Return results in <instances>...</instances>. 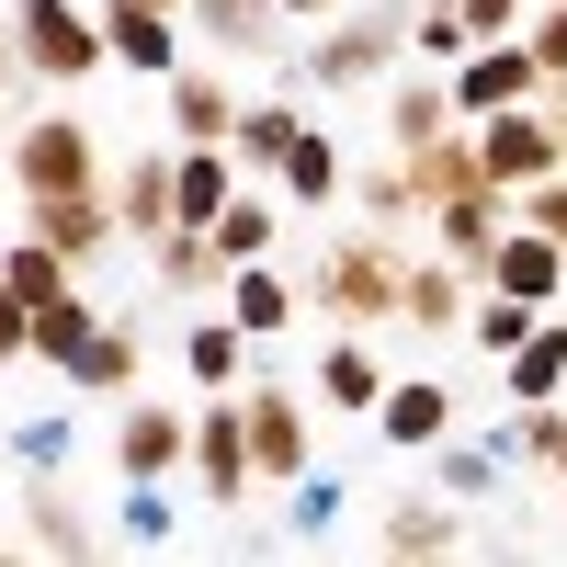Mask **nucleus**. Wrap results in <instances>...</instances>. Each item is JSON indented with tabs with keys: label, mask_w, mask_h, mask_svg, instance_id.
Segmentation results:
<instances>
[{
	"label": "nucleus",
	"mask_w": 567,
	"mask_h": 567,
	"mask_svg": "<svg viewBox=\"0 0 567 567\" xmlns=\"http://www.w3.org/2000/svg\"><path fill=\"white\" fill-rule=\"evenodd\" d=\"M23 545H34V556H103L114 534L91 523L80 499H58V477H34V499H23Z\"/></svg>",
	"instance_id": "nucleus-19"
},
{
	"label": "nucleus",
	"mask_w": 567,
	"mask_h": 567,
	"mask_svg": "<svg viewBox=\"0 0 567 567\" xmlns=\"http://www.w3.org/2000/svg\"><path fill=\"white\" fill-rule=\"evenodd\" d=\"M205 239L227 250V272H239V261H272V205H261V194H227V216L205 227Z\"/></svg>",
	"instance_id": "nucleus-36"
},
{
	"label": "nucleus",
	"mask_w": 567,
	"mask_h": 567,
	"mask_svg": "<svg viewBox=\"0 0 567 567\" xmlns=\"http://www.w3.org/2000/svg\"><path fill=\"white\" fill-rule=\"evenodd\" d=\"M148 261H159V284H171V296H216V284H227V250L205 239V227H159V239H148Z\"/></svg>",
	"instance_id": "nucleus-26"
},
{
	"label": "nucleus",
	"mask_w": 567,
	"mask_h": 567,
	"mask_svg": "<svg viewBox=\"0 0 567 567\" xmlns=\"http://www.w3.org/2000/svg\"><path fill=\"white\" fill-rule=\"evenodd\" d=\"M398 58H409V0H363V12L318 23V45H296V69L318 91H363V80H386Z\"/></svg>",
	"instance_id": "nucleus-2"
},
{
	"label": "nucleus",
	"mask_w": 567,
	"mask_h": 567,
	"mask_svg": "<svg viewBox=\"0 0 567 567\" xmlns=\"http://www.w3.org/2000/svg\"><path fill=\"white\" fill-rule=\"evenodd\" d=\"M465 45H477V23H465V0H420V12H409V58H432V69H454Z\"/></svg>",
	"instance_id": "nucleus-33"
},
{
	"label": "nucleus",
	"mask_w": 567,
	"mask_h": 567,
	"mask_svg": "<svg viewBox=\"0 0 567 567\" xmlns=\"http://www.w3.org/2000/svg\"><path fill=\"white\" fill-rule=\"evenodd\" d=\"M182 12H194V34L216 45V58H272L284 23H296L284 0H182Z\"/></svg>",
	"instance_id": "nucleus-14"
},
{
	"label": "nucleus",
	"mask_w": 567,
	"mask_h": 567,
	"mask_svg": "<svg viewBox=\"0 0 567 567\" xmlns=\"http://www.w3.org/2000/svg\"><path fill=\"white\" fill-rule=\"evenodd\" d=\"M454 432V398L432 386V374H409V386H386L374 398V443H398V454H432Z\"/></svg>",
	"instance_id": "nucleus-16"
},
{
	"label": "nucleus",
	"mask_w": 567,
	"mask_h": 567,
	"mask_svg": "<svg viewBox=\"0 0 567 567\" xmlns=\"http://www.w3.org/2000/svg\"><path fill=\"white\" fill-rule=\"evenodd\" d=\"M284 12H296V23H329V0H284Z\"/></svg>",
	"instance_id": "nucleus-47"
},
{
	"label": "nucleus",
	"mask_w": 567,
	"mask_h": 567,
	"mask_svg": "<svg viewBox=\"0 0 567 567\" xmlns=\"http://www.w3.org/2000/svg\"><path fill=\"white\" fill-rule=\"evenodd\" d=\"M499 386H511V409H523V398H567V318L556 307L534 318V341L499 363Z\"/></svg>",
	"instance_id": "nucleus-23"
},
{
	"label": "nucleus",
	"mask_w": 567,
	"mask_h": 567,
	"mask_svg": "<svg viewBox=\"0 0 567 567\" xmlns=\"http://www.w3.org/2000/svg\"><path fill=\"white\" fill-rule=\"evenodd\" d=\"M69 386H80V398H136V329H125V318H103V329L69 352Z\"/></svg>",
	"instance_id": "nucleus-22"
},
{
	"label": "nucleus",
	"mask_w": 567,
	"mask_h": 567,
	"mask_svg": "<svg viewBox=\"0 0 567 567\" xmlns=\"http://www.w3.org/2000/svg\"><path fill=\"white\" fill-rule=\"evenodd\" d=\"M159 12H182V0H159Z\"/></svg>",
	"instance_id": "nucleus-48"
},
{
	"label": "nucleus",
	"mask_w": 567,
	"mask_h": 567,
	"mask_svg": "<svg viewBox=\"0 0 567 567\" xmlns=\"http://www.w3.org/2000/svg\"><path fill=\"white\" fill-rule=\"evenodd\" d=\"M477 159H488V182H499V194H523V182L567 171V148H556L545 103H511V114H488V125H477Z\"/></svg>",
	"instance_id": "nucleus-7"
},
{
	"label": "nucleus",
	"mask_w": 567,
	"mask_h": 567,
	"mask_svg": "<svg viewBox=\"0 0 567 567\" xmlns=\"http://www.w3.org/2000/svg\"><path fill=\"white\" fill-rule=\"evenodd\" d=\"M12 23H23L34 80H91V69L114 58V45H103V12H80V0H12Z\"/></svg>",
	"instance_id": "nucleus-5"
},
{
	"label": "nucleus",
	"mask_w": 567,
	"mask_h": 567,
	"mask_svg": "<svg viewBox=\"0 0 567 567\" xmlns=\"http://www.w3.org/2000/svg\"><path fill=\"white\" fill-rule=\"evenodd\" d=\"M534 103H545V125H556V148H567V80H545Z\"/></svg>",
	"instance_id": "nucleus-46"
},
{
	"label": "nucleus",
	"mask_w": 567,
	"mask_h": 567,
	"mask_svg": "<svg viewBox=\"0 0 567 567\" xmlns=\"http://www.w3.org/2000/svg\"><path fill=\"white\" fill-rule=\"evenodd\" d=\"M318 398L352 409V420H374V398H386V363H374L363 341H329V352H318Z\"/></svg>",
	"instance_id": "nucleus-29"
},
{
	"label": "nucleus",
	"mask_w": 567,
	"mask_h": 567,
	"mask_svg": "<svg viewBox=\"0 0 567 567\" xmlns=\"http://www.w3.org/2000/svg\"><path fill=\"white\" fill-rule=\"evenodd\" d=\"M465 114H454V69L443 80H398V103H386V136L398 148H432V136H454Z\"/></svg>",
	"instance_id": "nucleus-25"
},
{
	"label": "nucleus",
	"mask_w": 567,
	"mask_h": 567,
	"mask_svg": "<svg viewBox=\"0 0 567 567\" xmlns=\"http://www.w3.org/2000/svg\"><path fill=\"white\" fill-rule=\"evenodd\" d=\"M0 159H12L23 205H34V194H103V148H91V125H80V114H45V125H23Z\"/></svg>",
	"instance_id": "nucleus-3"
},
{
	"label": "nucleus",
	"mask_w": 567,
	"mask_h": 567,
	"mask_svg": "<svg viewBox=\"0 0 567 567\" xmlns=\"http://www.w3.org/2000/svg\"><path fill=\"white\" fill-rule=\"evenodd\" d=\"M409 182H420V205L477 194V182H488V159H477V125H465V136H432V148H409Z\"/></svg>",
	"instance_id": "nucleus-27"
},
{
	"label": "nucleus",
	"mask_w": 567,
	"mask_h": 567,
	"mask_svg": "<svg viewBox=\"0 0 567 567\" xmlns=\"http://www.w3.org/2000/svg\"><path fill=\"white\" fill-rule=\"evenodd\" d=\"M103 194H114V216L136 227V239H159V227H182V182H171V159L159 148H136L114 182H103Z\"/></svg>",
	"instance_id": "nucleus-18"
},
{
	"label": "nucleus",
	"mask_w": 567,
	"mask_h": 567,
	"mask_svg": "<svg viewBox=\"0 0 567 567\" xmlns=\"http://www.w3.org/2000/svg\"><path fill=\"white\" fill-rule=\"evenodd\" d=\"M250 465H261V488H296L307 477V398H284V386H250Z\"/></svg>",
	"instance_id": "nucleus-10"
},
{
	"label": "nucleus",
	"mask_w": 567,
	"mask_h": 567,
	"mask_svg": "<svg viewBox=\"0 0 567 567\" xmlns=\"http://www.w3.org/2000/svg\"><path fill=\"white\" fill-rule=\"evenodd\" d=\"M23 352H34V296L0 284V363H23Z\"/></svg>",
	"instance_id": "nucleus-43"
},
{
	"label": "nucleus",
	"mask_w": 567,
	"mask_h": 567,
	"mask_svg": "<svg viewBox=\"0 0 567 567\" xmlns=\"http://www.w3.org/2000/svg\"><path fill=\"white\" fill-rule=\"evenodd\" d=\"M465 307H477V272H465V261H409V296H398V318L409 329H465Z\"/></svg>",
	"instance_id": "nucleus-20"
},
{
	"label": "nucleus",
	"mask_w": 567,
	"mask_h": 567,
	"mask_svg": "<svg viewBox=\"0 0 567 567\" xmlns=\"http://www.w3.org/2000/svg\"><path fill=\"white\" fill-rule=\"evenodd\" d=\"M272 182H284V194H296V205H329V194H341V148H329V136L307 125L296 148H284V171H272Z\"/></svg>",
	"instance_id": "nucleus-34"
},
{
	"label": "nucleus",
	"mask_w": 567,
	"mask_h": 567,
	"mask_svg": "<svg viewBox=\"0 0 567 567\" xmlns=\"http://www.w3.org/2000/svg\"><path fill=\"white\" fill-rule=\"evenodd\" d=\"M465 23H477V45H488V34H523L534 0H465Z\"/></svg>",
	"instance_id": "nucleus-44"
},
{
	"label": "nucleus",
	"mask_w": 567,
	"mask_h": 567,
	"mask_svg": "<svg viewBox=\"0 0 567 567\" xmlns=\"http://www.w3.org/2000/svg\"><path fill=\"white\" fill-rule=\"evenodd\" d=\"M374 545H386V556H465L477 534H465V499L443 488V499H398L386 523H374Z\"/></svg>",
	"instance_id": "nucleus-15"
},
{
	"label": "nucleus",
	"mask_w": 567,
	"mask_h": 567,
	"mask_svg": "<svg viewBox=\"0 0 567 567\" xmlns=\"http://www.w3.org/2000/svg\"><path fill=\"white\" fill-rule=\"evenodd\" d=\"M363 227H386V239L432 227V205H420V182H409V148H398L386 171H363Z\"/></svg>",
	"instance_id": "nucleus-31"
},
{
	"label": "nucleus",
	"mask_w": 567,
	"mask_h": 567,
	"mask_svg": "<svg viewBox=\"0 0 567 567\" xmlns=\"http://www.w3.org/2000/svg\"><path fill=\"white\" fill-rule=\"evenodd\" d=\"M511 216H534L545 239H567V171H545V182H523V194H511Z\"/></svg>",
	"instance_id": "nucleus-41"
},
{
	"label": "nucleus",
	"mask_w": 567,
	"mask_h": 567,
	"mask_svg": "<svg viewBox=\"0 0 567 567\" xmlns=\"http://www.w3.org/2000/svg\"><path fill=\"white\" fill-rule=\"evenodd\" d=\"M23 227H34V239H58L69 261H103V250L125 239L114 194H34V205H23Z\"/></svg>",
	"instance_id": "nucleus-12"
},
{
	"label": "nucleus",
	"mask_w": 567,
	"mask_h": 567,
	"mask_svg": "<svg viewBox=\"0 0 567 567\" xmlns=\"http://www.w3.org/2000/svg\"><path fill=\"white\" fill-rule=\"evenodd\" d=\"M307 136V114L284 103V91H261V103H239V136H227V148H239L250 171H284V148H296Z\"/></svg>",
	"instance_id": "nucleus-30"
},
{
	"label": "nucleus",
	"mask_w": 567,
	"mask_h": 567,
	"mask_svg": "<svg viewBox=\"0 0 567 567\" xmlns=\"http://www.w3.org/2000/svg\"><path fill=\"white\" fill-rule=\"evenodd\" d=\"M227 318H239L250 341H272V329H296V318H307V284H296V272H272V261H239V272H227Z\"/></svg>",
	"instance_id": "nucleus-17"
},
{
	"label": "nucleus",
	"mask_w": 567,
	"mask_h": 567,
	"mask_svg": "<svg viewBox=\"0 0 567 567\" xmlns=\"http://www.w3.org/2000/svg\"><path fill=\"white\" fill-rule=\"evenodd\" d=\"M523 45L545 58V80H567V0H534V23H523Z\"/></svg>",
	"instance_id": "nucleus-42"
},
{
	"label": "nucleus",
	"mask_w": 567,
	"mask_h": 567,
	"mask_svg": "<svg viewBox=\"0 0 567 567\" xmlns=\"http://www.w3.org/2000/svg\"><path fill=\"white\" fill-rule=\"evenodd\" d=\"M69 272H80V261H69L58 239H34V227H23V239H12V250H0V284H23V296H34V307H45V296H58V284H69Z\"/></svg>",
	"instance_id": "nucleus-37"
},
{
	"label": "nucleus",
	"mask_w": 567,
	"mask_h": 567,
	"mask_svg": "<svg viewBox=\"0 0 567 567\" xmlns=\"http://www.w3.org/2000/svg\"><path fill=\"white\" fill-rule=\"evenodd\" d=\"M12 80H34V58H23V23L0 12V91H12Z\"/></svg>",
	"instance_id": "nucleus-45"
},
{
	"label": "nucleus",
	"mask_w": 567,
	"mask_h": 567,
	"mask_svg": "<svg viewBox=\"0 0 567 567\" xmlns=\"http://www.w3.org/2000/svg\"><path fill=\"white\" fill-rule=\"evenodd\" d=\"M534 318H545L534 296H499V284H477V307H465V341H477L488 363H511V352L534 341Z\"/></svg>",
	"instance_id": "nucleus-28"
},
{
	"label": "nucleus",
	"mask_w": 567,
	"mask_h": 567,
	"mask_svg": "<svg viewBox=\"0 0 567 567\" xmlns=\"http://www.w3.org/2000/svg\"><path fill=\"white\" fill-rule=\"evenodd\" d=\"M171 136H239V91L216 69H171Z\"/></svg>",
	"instance_id": "nucleus-24"
},
{
	"label": "nucleus",
	"mask_w": 567,
	"mask_h": 567,
	"mask_svg": "<svg viewBox=\"0 0 567 567\" xmlns=\"http://www.w3.org/2000/svg\"><path fill=\"white\" fill-rule=\"evenodd\" d=\"M182 374H194L205 398H227V386L250 374V329L227 318V307H216V318H194V329H182Z\"/></svg>",
	"instance_id": "nucleus-21"
},
{
	"label": "nucleus",
	"mask_w": 567,
	"mask_h": 567,
	"mask_svg": "<svg viewBox=\"0 0 567 567\" xmlns=\"http://www.w3.org/2000/svg\"><path fill=\"white\" fill-rule=\"evenodd\" d=\"M0 148H12V136H0Z\"/></svg>",
	"instance_id": "nucleus-49"
},
{
	"label": "nucleus",
	"mask_w": 567,
	"mask_h": 567,
	"mask_svg": "<svg viewBox=\"0 0 567 567\" xmlns=\"http://www.w3.org/2000/svg\"><path fill=\"white\" fill-rule=\"evenodd\" d=\"M499 227H511V194H499V182H477V194H443V205H432V250H443V261H465V272L488 284Z\"/></svg>",
	"instance_id": "nucleus-8"
},
{
	"label": "nucleus",
	"mask_w": 567,
	"mask_h": 567,
	"mask_svg": "<svg viewBox=\"0 0 567 567\" xmlns=\"http://www.w3.org/2000/svg\"><path fill=\"white\" fill-rule=\"evenodd\" d=\"M91 329H103V307H91V296H80V284H58V296H45V307H34V352H45V363H58V374H69V352L91 341Z\"/></svg>",
	"instance_id": "nucleus-32"
},
{
	"label": "nucleus",
	"mask_w": 567,
	"mask_h": 567,
	"mask_svg": "<svg viewBox=\"0 0 567 567\" xmlns=\"http://www.w3.org/2000/svg\"><path fill=\"white\" fill-rule=\"evenodd\" d=\"M341 499H352V488H341V477H318V465H307V477L284 488V545H318L329 523H341Z\"/></svg>",
	"instance_id": "nucleus-35"
},
{
	"label": "nucleus",
	"mask_w": 567,
	"mask_h": 567,
	"mask_svg": "<svg viewBox=\"0 0 567 567\" xmlns=\"http://www.w3.org/2000/svg\"><path fill=\"white\" fill-rule=\"evenodd\" d=\"M114 465L125 477H182V465H194V409H148L136 398L114 420Z\"/></svg>",
	"instance_id": "nucleus-11"
},
{
	"label": "nucleus",
	"mask_w": 567,
	"mask_h": 567,
	"mask_svg": "<svg viewBox=\"0 0 567 567\" xmlns=\"http://www.w3.org/2000/svg\"><path fill=\"white\" fill-rule=\"evenodd\" d=\"M488 284H499V296H534V307H556V296H567V239H545L534 216H511V227H499V261H488Z\"/></svg>",
	"instance_id": "nucleus-13"
},
{
	"label": "nucleus",
	"mask_w": 567,
	"mask_h": 567,
	"mask_svg": "<svg viewBox=\"0 0 567 567\" xmlns=\"http://www.w3.org/2000/svg\"><path fill=\"white\" fill-rule=\"evenodd\" d=\"M261 488V465H250V409H227V398H205L194 409V499H250Z\"/></svg>",
	"instance_id": "nucleus-6"
},
{
	"label": "nucleus",
	"mask_w": 567,
	"mask_h": 567,
	"mask_svg": "<svg viewBox=\"0 0 567 567\" xmlns=\"http://www.w3.org/2000/svg\"><path fill=\"white\" fill-rule=\"evenodd\" d=\"M12 465H23V477H58V465H69V420H58V409H45V420H12Z\"/></svg>",
	"instance_id": "nucleus-40"
},
{
	"label": "nucleus",
	"mask_w": 567,
	"mask_h": 567,
	"mask_svg": "<svg viewBox=\"0 0 567 567\" xmlns=\"http://www.w3.org/2000/svg\"><path fill=\"white\" fill-rule=\"evenodd\" d=\"M103 45H114V69L171 80L182 69V12H159V0H103Z\"/></svg>",
	"instance_id": "nucleus-9"
},
{
	"label": "nucleus",
	"mask_w": 567,
	"mask_h": 567,
	"mask_svg": "<svg viewBox=\"0 0 567 567\" xmlns=\"http://www.w3.org/2000/svg\"><path fill=\"white\" fill-rule=\"evenodd\" d=\"M398 296H409V239H386V227H352L307 272V318H398Z\"/></svg>",
	"instance_id": "nucleus-1"
},
{
	"label": "nucleus",
	"mask_w": 567,
	"mask_h": 567,
	"mask_svg": "<svg viewBox=\"0 0 567 567\" xmlns=\"http://www.w3.org/2000/svg\"><path fill=\"white\" fill-rule=\"evenodd\" d=\"M114 545H171V499H159V477H125V511H114Z\"/></svg>",
	"instance_id": "nucleus-39"
},
{
	"label": "nucleus",
	"mask_w": 567,
	"mask_h": 567,
	"mask_svg": "<svg viewBox=\"0 0 567 567\" xmlns=\"http://www.w3.org/2000/svg\"><path fill=\"white\" fill-rule=\"evenodd\" d=\"M534 91H545V58H534L523 34H488V45H465V58H454V114H465V125L534 103Z\"/></svg>",
	"instance_id": "nucleus-4"
},
{
	"label": "nucleus",
	"mask_w": 567,
	"mask_h": 567,
	"mask_svg": "<svg viewBox=\"0 0 567 567\" xmlns=\"http://www.w3.org/2000/svg\"><path fill=\"white\" fill-rule=\"evenodd\" d=\"M432 465H443V488H454V499H488V488H499V465H511V443H454V432H443Z\"/></svg>",
	"instance_id": "nucleus-38"
}]
</instances>
